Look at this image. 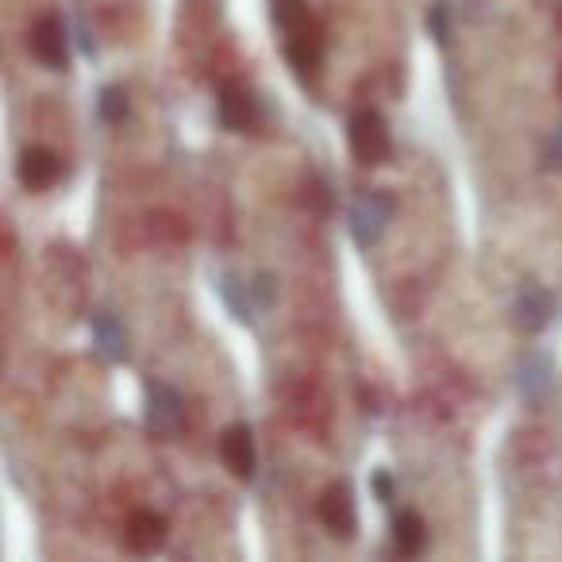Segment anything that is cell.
<instances>
[{
  "instance_id": "1",
  "label": "cell",
  "mask_w": 562,
  "mask_h": 562,
  "mask_svg": "<svg viewBox=\"0 0 562 562\" xmlns=\"http://www.w3.org/2000/svg\"><path fill=\"white\" fill-rule=\"evenodd\" d=\"M351 150L362 166H378L390 158V127L374 109L355 112L351 120Z\"/></svg>"
},
{
  "instance_id": "2",
  "label": "cell",
  "mask_w": 562,
  "mask_h": 562,
  "mask_svg": "<svg viewBox=\"0 0 562 562\" xmlns=\"http://www.w3.org/2000/svg\"><path fill=\"white\" fill-rule=\"evenodd\" d=\"M393 216V201L385 193H362L351 209V235L359 247H374Z\"/></svg>"
},
{
  "instance_id": "3",
  "label": "cell",
  "mask_w": 562,
  "mask_h": 562,
  "mask_svg": "<svg viewBox=\"0 0 562 562\" xmlns=\"http://www.w3.org/2000/svg\"><path fill=\"white\" fill-rule=\"evenodd\" d=\"M186 420V401L173 385H162V382H150L147 385V424L162 436H173Z\"/></svg>"
},
{
  "instance_id": "4",
  "label": "cell",
  "mask_w": 562,
  "mask_h": 562,
  "mask_svg": "<svg viewBox=\"0 0 562 562\" xmlns=\"http://www.w3.org/2000/svg\"><path fill=\"white\" fill-rule=\"evenodd\" d=\"M32 55L50 70H66L70 63V40H66V24L58 16H43L32 32Z\"/></svg>"
},
{
  "instance_id": "5",
  "label": "cell",
  "mask_w": 562,
  "mask_h": 562,
  "mask_svg": "<svg viewBox=\"0 0 562 562\" xmlns=\"http://www.w3.org/2000/svg\"><path fill=\"white\" fill-rule=\"evenodd\" d=\"M258 120H262V112H258L255 97L243 86H224V93H220V124L227 132H250Z\"/></svg>"
},
{
  "instance_id": "6",
  "label": "cell",
  "mask_w": 562,
  "mask_h": 562,
  "mask_svg": "<svg viewBox=\"0 0 562 562\" xmlns=\"http://www.w3.org/2000/svg\"><path fill=\"white\" fill-rule=\"evenodd\" d=\"M220 454H224L227 470H232L235 477H243V482L255 474V439H250L247 424H232V428L220 436Z\"/></svg>"
},
{
  "instance_id": "7",
  "label": "cell",
  "mask_w": 562,
  "mask_h": 562,
  "mask_svg": "<svg viewBox=\"0 0 562 562\" xmlns=\"http://www.w3.org/2000/svg\"><path fill=\"white\" fill-rule=\"evenodd\" d=\"M321 520H324V528L328 531H336V536H344V539H351L355 536V497H351V485H331L328 493H324V501H321Z\"/></svg>"
},
{
  "instance_id": "8",
  "label": "cell",
  "mask_w": 562,
  "mask_h": 562,
  "mask_svg": "<svg viewBox=\"0 0 562 562\" xmlns=\"http://www.w3.org/2000/svg\"><path fill=\"white\" fill-rule=\"evenodd\" d=\"M513 316H516V328H524V331L547 328V321H551V293L539 290V285H531V281H528V285L516 293Z\"/></svg>"
},
{
  "instance_id": "9",
  "label": "cell",
  "mask_w": 562,
  "mask_h": 562,
  "mask_svg": "<svg viewBox=\"0 0 562 562\" xmlns=\"http://www.w3.org/2000/svg\"><path fill=\"white\" fill-rule=\"evenodd\" d=\"M93 344H97V351L104 355L109 362H124L127 359V331H124V324L116 321L112 313H93Z\"/></svg>"
},
{
  "instance_id": "10",
  "label": "cell",
  "mask_w": 562,
  "mask_h": 562,
  "mask_svg": "<svg viewBox=\"0 0 562 562\" xmlns=\"http://www.w3.org/2000/svg\"><path fill=\"white\" fill-rule=\"evenodd\" d=\"M58 173H63V162H58V155H50V150L35 147L20 158V181H24L27 189H50L58 181Z\"/></svg>"
},
{
  "instance_id": "11",
  "label": "cell",
  "mask_w": 562,
  "mask_h": 562,
  "mask_svg": "<svg viewBox=\"0 0 562 562\" xmlns=\"http://www.w3.org/2000/svg\"><path fill=\"white\" fill-rule=\"evenodd\" d=\"M127 543L132 551L150 554L166 543V520L158 513H135L132 516V528H127Z\"/></svg>"
},
{
  "instance_id": "12",
  "label": "cell",
  "mask_w": 562,
  "mask_h": 562,
  "mask_svg": "<svg viewBox=\"0 0 562 562\" xmlns=\"http://www.w3.org/2000/svg\"><path fill=\"white\" fill-rule=\"evenodd\" d=\"M520 393L531 405H539V401L551 393V362H547L543 355H528V359L520 362Z\"/></svg>"
},
{
  "instance_id": "13",
  "label": "cell",
  "mask_w": 562,
  "mask_h": 562,
  "mask_svg": "<svg viewBox=\"0 0 562 562\" xmlns=\"http://www.w3.org/2000/svg\"><path fill=\"white\" fill-rule=\"evenodd\" d=\"M424 539H428V531H424V520L416 513H401L393 520V543H397L401 554H420Z\"/></svg>"
},
{
  "instance_id": "14",
  "label": "cell",
  "mask_w": 562,
  "mask_h": 562,
  "mask_svg": "<svg viewBox=\"0 0 562 562\" xmlns=\"http://www.w3.org/2000/svg\"><path fill=\"white\" fill-rule=\"evenodd\" d=\"M220 293H224V301L232 305V313L239 316V321H255L258 301H255V290H250V285H239L232 273H224V278H220Z\"/></svg>"
},
{
  "instance_id": "15",
  "label": "cell",
  "mask_w": 562,
  "mask_h": 562,
  "mask_svg": "<svg viewBox=\"0 0 562 562\" xmlns=\"http://www.w3.org/2000/svg\"><path fill=\"white\" fill-rule=\"evenodd\" d=\"M270 12H273V24L285 27V32H301L308 24V9L305 0H270Z\"/></svg>"
},
{
  "instance_id": "16",
  "label": "cell",
  "mask_w": 562,
  "mask_h": 562,
  "mask_svg": "<svg viewBox=\"0 0 562 562\" xmlns=\"http://www.w3.org/2000/svg\"><path fill=\"white\" fill-rule=\"evenodd\" d=\"M101 120L104 124H124L127 120V93L120 86H109V89H101Z\"/></svg>"
},
{
  "instance_id": "17",
  "label": "cell",
  "mask_w": 562,
  "mask_h": 562,
  "mask_svg": "<svg viewBox=\"0 0 562 562\" xmlns=\"http://www.w3.org/2000/svg\"><path fill=\"white\" fill-rule=\"evenodd\" d=\"M428 27H431V35H436L439 43L451 40V27H447V4H431V12H428Z\"/></svg>"
},
{
  "instance_id": "18",
  "label": "cell",
  "mask_w": 562,
  "mask_h": 562,
  "mask_svg": "<svg viewBox=\"0 0 562 562\" xmlns=\"http://www.w3.org/2000/svg\"><path fill=\"white\" fill-rule=\"evenodd\" d=\"M250 290H255V301H258V308H270V305H273V281L266 278V273H262V278L255 281V285H250Z\"/></svg>"
},
{
  "instance_id": "19",
  "label": "cell",
  "mask_w": 562,
  "mask_h": 562,
  "mask_svg": "<svg viewBox=\"0 0 562 562\" xmlns=\"http://www.w3.org/2000/svg\"><path fill=\"white\" fill-rule=\"evenodd\" d=\"M308 189H313V201H316V209L321 212H328L331 209V196H328V189H324V181H308Z\"/></svg>"
},
{
  "instance_id": "20",
  "label": "cell",
  "mask_w": 562,
  "mask_h": 562,
  "mask_svg": "<svg viewBox=\"0 0 562 562\" xmlns=\"http://www.w3.org/2000/svg\"><path fill=\"white\" fill-rule=\"evenodd\" d=\"M374 490H378V497H382V505H393V485H390V477L378 474L374 477Z\"/></svg>"
},
{
  "instance_id": "21",
  "label": "cell",
  "mask_w": 562,
  "mask_h": 562,
  "mask_svg": "<svg viewBox=\"0 0 562 562\" xmlns=\"http://www.w3.org/2000/svg\"><path fill=\"white\" fill-rule=\"evenodd\" d=\"M551 158H554L551 166H562V135H559V139H554V143H551Z\"/></svg>"
}]
</instances>
